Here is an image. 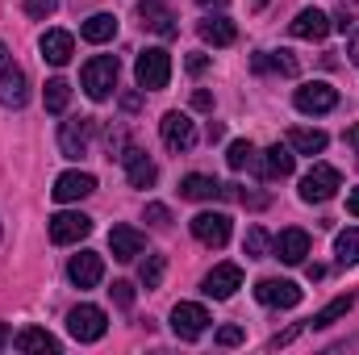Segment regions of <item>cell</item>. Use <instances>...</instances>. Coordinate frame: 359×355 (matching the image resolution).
<instances>
[{
  "mask_svg": "<svg viewBox=\"0 0 359 355\" xmlns=\"http://www.w3.org/2000/svg\"><path fill=\"white\" fill-rule=\"evenodd\" d=\"M117 72H121V63H117V55H96L84 63V72H80V84L88 92L92 100H109L113 88H117Z\"/></svg>",
  "mask_w": 359,
  "mask_h": 355,
  "instance_id": "1",
  "label": "cell"
},
{
  "mask_svg": "<svg viewBox=\"0 0 359 355\" xmlns=\"http://www.w3.org/2000/svg\"><path fill=\"white\" fill-rule=\"evenodd\" d=\"M134 80H138V88H151V92L168 88V80H172V55L159 51V46L142 51L138 63H134Z\"/></svg>",
  "mask_w": 359,
  "mask_h": 355,
  "instance_id": "2",
  "label": "cell"
},
{
  "mask_svg": "<svg viewBox=\"0 0 359 355\" xmlns=\"http://www.w3.org/2000/svg\"><path fill=\"white\" fill-rule=\"evenodd\" d=\"M339 188H343V176H339L330 163H313V168L301 176V201H305V205H322V201H330Z\"/></svg>",
  "mask_w": 359,
  "mask_h": 355,
  "instance_id": "3",
  "label": "cell"
},
{
  "mask_svg": "<svg viewBox=\"0 0 359 355\" xmlns=\"http://www.w3.org/2000/svg\"><path fill=\"white\" fill-rule=\"evenodd\" d=\"M29 100V84H25V72L13 63V55H8V46L0 42V105H8V109H21Z\"/></svg>",
  "mask_w": 359,
  "mask_h": 355,
  "instance_id": "4",
  "label": "cell"
},
{
  "mask_svg": "<svg viewBox=\"0 0 359 355\" xmlns=\"http://www.w3.org/2000/svg\"><path fill=\"white\" fill-rule=\"evenodd\" d=\"M67 330H72L76 343H96V339H104V330H109L104 309H100V305H76V309L67 314Z\"/></svg>",
  "mask_w": 359,
  "mask_h": 355,
  "instance_id": "5",
  "label": "cell"
},
{
  "mask_svg": "<svg viewBox=\"0 0 359 355\" xmlns=\"http://www.w3.org/2000/svg\"><path fill=\"white\" fill-rule=\"evenodd\" d=\"M92 134H96V117H72V121H63V130H59V151H63L67 159L88 155Z\"/></svg>",
  "mask_w": 359,
  "mask_h": 355,
  "instance_id": "6",
  "label": "cell"
},
{
  "mask_svg": "<svg viewBox=\"0 0 359 355\" xmlns=\"http://www.w3.org/2000/svg\"><path fill=\"white\" fill-rule=\"evenodd\" d=\"M159 134H163V147L168 151H188L192 142H196V126H192V117L188 113H163V121H159Z\"/></svg>",
  "mask_w": 359,
  "mask_h": 355,
  "instance_id": "7",
  "label": "cell"
},
{
  "mask_svg": "<svg viewBox=\"0 0 359 355\" xmlns=\"http://www.w3.org/2000/svg\"><path fill=\"white\" fill-rule=\"evenodd\" d=\"M205 326H209V309H205V305L180 301L176 309H172V330H176L180 339H201Z\"/></svg>",
  "mask_w": 359,
  "mask_h": 355,
  "instance_id": "8",
  "label": "cell"
},
{
  "mask_svg": "<svg viewBox=\"0 0 359 355\" xmlns=\"http://www.w3.org/2000/svg\"><path fill=\"white\" fill-rule=\"evenodd\" d=\"M92 234V217L88 213H55L50 217V243L67 247V243H80Z\"/></svg>",
  "mask_w": 359,
  "mask_h": 355,
  "instance_id": "9",
  "label": "cell"
},
{
  "mask_svg": "<svg viewBox=\"0 0 359 355\" xmlns=\"http://www.w3.org/2000/svg\"><path fill=\"white\" fill-rule=\"evenodd\" d=\"M205 297H213V301H226V297H234L238 288H243V267L238 264H217L209 276H205Z\"/></svg>",
  "mask_w": 359,
  "mask_h": 355,
  "instance_id": "10",
  "label": "cell"
},
{
  "mask_svg": "<svg viewBox=\"0 0 359 355\" xmlns=\"http://www.w3.org/2000/svg\"><path fill=\"white\" fill-rule=\"evenodd\" d=\"M138 21H142V29H151V34H159V38H176V13L168 8V4H159V0H142L138 4Z\"/></svg>",
  "mask_w": 359,
  "mask_h": 355,
  "instance_id": "11",
  "label": "cell"
},
{
  "mask_svg": "<svg viewBox=\"0 0 359 355\" xmlns=\"http://www.w3.org/2000/svg\"><path fill=\"white\" fill-rule=\"evenodd\" d=\"M255 297L264 305H276V309H292L301 301V288H297V280H276V276H268V280L255 284Z\"/></svg>",
  "mask_w": 359,
  "mask_h": 355,
  "instance_id": "12",
  "label": "cell"
},
{
  "mask_svg": "<svg viewBox=\"0 0 359 355\" xmlns=\"http://www.w3.org/2000/svg\"><path fill=\"white\" fill-rule=\"evenodd\" d=\"M292 105H297L301 113H313V117H318V113H330V109L339 105V92L330 88V84H322V80H318V84H305V88H297Z\"/></svg>",
  "mask_w": 359,
  "mask_h": 355,
  "instance_id": "13",
  "label": "cell"
},
{
  "mask_svg": "<svg viewBox=\"0 0 359 355\" xmlns=\"http://www.w3.org/2000/svg\"><path fill=\"white\" fill-rule=\"evenodd\" d=\"M330 25H334V21H330L322 8H301L288 29H292V38H301V42H322V38L330 34Z\"/></svg>",
  "mask_w": 359,
  "mask_h": 355,
  "instance_id": "14",
  "label": "cell"
},
{
  "mask_svg": "<svg viewBox=\"0 0 359 355\" xmlns=\"http://www.w3.org/2000/svg\"><path fill=\"white\" fill-rule=\"evenodd\" d=\"M67 276H72V284H76V288H96V284H100V276H104V260H100L96 251H80V255H72Z\"/></svg>",
  "mask_w": 359,
  "mask_h": 355,
  "instance_id": "15",
  "label": "cell"
},
{
  "mask_svg": "<svg viewBox=\"0 0 359 355\" xmlns=\"http://www.w3.org/2000/svg\"><path fill=\"white\" fill-rule=\"evenodd\" d=\"M192 234H196L205 247H226V239H230V217H226V213H196V217H192Z\"/></svg>",
  "mask_w": 359,
  "mask_h": 355,
  "instance_id": "16",
  "label": "cell"
},
{
  "mask_svg": "<svg viewBox=\"0 0 359 355\" xmlns=\"http://www.w3.org/2000/svg\"><path fill=\"white\" fill-rule=\"evenodd\" d=\"M109 251H113V260L130 264V260H138V255L147 251V239H142L134 226H113V230H109Z\"/></svg>",
  "mask_w": 359,
  "mask_h": 355,
  "instance_id": "17",
  "label": "cell"
},
{
  "mask_svg": "<svg viewBox=\"0 0 359 355\" xmlns=\"http://www.w3.org/2000/svg\"><path fill=\"white\" fill-rule=\"evenodd\" d=\"M292 163H297V159H292V147H280V142H276V147L264 151V159H255L251 172H259L264 180H284V176H292Z\"/></svg>",
  "mask_w": 359,
  "mask_h": 355,
  "instance_id": "18",
  "label": "cell"
},
{
  "mask_svg": "<svg viewBox=\"0 0 359 355\" xmlns=\"http://www.w3.org/2000/svg\"><path fill=\"white\" fill-rule=\"evenodd\" d=\"M55 201H84V196H92L96 192V176H88V172H63V176L55 180Z\"/></svg>",
  "mask_w": 359,
  "mask_h": 355,
  "instance_id": "19",
  "label": "cell"
},
{
  "mask_svg": "<svg viewBox=\"0 0 359 355\" xmlns=\"http://www.w3.org/2000/svg\"><path fill=\"white\" fill-rule=\"evenodd\" d=\"M38 46H42V59H46V63H55V67L72 63V55H76V38H72L67 29H46Z\"/></svg>",
  "mask_w": 359,
  "mask_h": 355,
  "instance_id": "20",
  "label": "cell"
},
{
  "mask_svg": "<svg viewBox=\"0 0 359 355\" xmlns=\"http://www.w3.org/2000/svg\"><path fill=\"white\" fill-rule=\"evenodd\" d=\"M121 163H126V176H130L134 188H151L155 176H159V168H155V163L147 159V151H138V147H126V151H121Z\"/></svg>",
  "mask_w": 359,
  "mask_h": 355,
  "instance_id": "21",
  "label": "cell"
},
{
  "mask_svg": "<svg viewBox=\"0 0 359 355\" xmlns=\"http://www.w3.org/2000/svg\"><path fill=\"white\" fill-rule=\"evenodd\" d=\"M305 255H309V234L305 230H284L276 239V260L280 264H301Z\"/></svg>",
  "mask_w": 359,
  "mask_h": 355,
  "instance_id": "22",
  "label": "cell"
},
{
  "mask_svg": "<svg viewBox=\"0 0 359 355\" xmlns=\"http://www.w3.org/2000/svg\"><path fill=\"white\" fill-rule=\"evenodd\" d=\"M196 34H201L209 46H230V42L238 38V29H234L230 17H205V21H196Z\"/></svg>",
  "mask_w": 359,
  "mask_h": 355,
  "instance_id": "23",
  "label": "cell"
},
{
  "mask_svg": "<svg viewBox=\"0 0 359 355\" xmlns=\"http://www.w3.org/2000/svg\"><path fill=\"white\" fill-rule=\"evenodd\" d=\"M222 192H226V188L213 176H184L180 180V196H184V201H213V196H222Z\"/></svg>",
  "mask_w": 359,
  "mask_h": 355,
  "instance_id": "24",
  "label": "cell"
},
{
  "mask_svg": "<svg viewBox=\"0 0 359 355\" xmlns=\"http://www.w3.org/2000/svg\"><path fill=\"white\" fill-rule=\"evenodd\" d=\"M113 34H117V17H113V13H92L88 21L80 25V38H84V42H96V46L109 42Z\"/></svg>",
  "mask_w": 359,
  "mask_h": 355,
  "instance_id": "25",
  "label": "cell"
},
{
  "mask_svg": "<svg viewBox=\"0 0 359 355\" xmlns=\"http://www.w3.org/2000/svg\"><path fill=\"white\" fill-rule=\"evenodd\" d=\"M326 134L322 130H288V147L297 151V155H322L326 151Z\"/></svg>",
  "mask_w": 359,
  "mask_h": 355,
  "instance_id": "26",
  "label": "cell"
},
{
  "mask_svg": "<svg viewBox=\"0 0 359 355\" xmlns=\"http://www.w3.org/2000/svg\"><path fill=\"white\" fill-rule=\"evenodd\" d=\"M351 305H355V297H351V293H347V297H334L326 309H318V314L309 318V326H313V330H326V326H334L339 318H347V314H351Z\"/></svg>",
  "mask_w": 359,
  "mask_h": 355,
  "instance_id": "27",
  "label": "cell"
},
{
  "mask_svg": "<svg viewBox=\"0 0 359 355\" xmlns=\"http://www.w3.org/2000/svg\"><path fill=\"white\" fill-rule=\"evenodd\" d=\"M255 72H280V76H297V59L288 51H259L255 55Z\"/></svg>",
  "mask_w": 359,
  "mask_h": 355,
  "instance_id": "28",
  "label": "cell"
},
{
  "mask_svg": "<svg viewBox=\"0 0 359 355\" xmlns=\"http://www.w3.org/2000/svg\"><path fill=\"white\" fill-rule=\"evenodd\" d=\"M13 343H17V351H59V339H55V335H46V330H38V326L21 330Z\"/></svg>",
  "mask_w": 359,
  "mask_h": 355,
  "instance_id": "29",
  "label": "cell"
},
{
  "mask_svg": "<svg viewBox=\"0 0 359 355\" xmlns=\"http://www.w3.org/2000/svg\"><path fill=\"white\" fill-rule=\"evenodd\" d=\"M255 159H259V155H255V147H251V142H230V151H226V163H230L234 172H251V168H255Z\"/></svg>",
  "mask_w": 359,
  "mask_h": 355,
  "instance_id": "30",
  "label": "cell"
},
{
  "mask_svg": "<svg viewBox=\"0 0 359 355\" xmlns=\"http://www.w3.org/2000/svg\"><path fill=\"white\" fill-rule=\"evenodd\" d=\"M334 255H339V264H359V230H343L339 239H334Z\"/></svg>",
  "mask_w": 359,
  "mask_h": 355,
  "instance_id": "31",
  "label": "cell"
},
{
  "mask_svg": "<svg viewBox=\"0 0 359 355\" xmlns=\"http://www.w3.org/2000/svg\"><path fill=\"white\" fill-rule=\"evenodd\" d=\"M67 100H72V84L67 80H50L46 84V113H63Z\"/></svg>",
  "mask_w": 359,
  "mask_h": 355,
  "instance_id": "32",
  "label": "cell"
},
{
  "mask_svg": "<svg viewBox=\"0 0 359 355\" xmlns=\"http://www.w3.org/2000/svg\"><path fill=\"white\" fill-rule=\"evenodd\" d=\"M243 251H247V260H264V255H268V234H264L259 226H251L247 239H243Z\"/></svg>",
  "mask_w": 359,
  "mask_h": 355,
  "instance_id": "33",
  "label": "cell"
},
{
  "mask_svg": "<svg viewBox=\"0 0 359 355\" xmlns=\"http://www.w3.org/2000/svg\"><path fill=\"white\" fill-rule=\"evenodd\" d=\"M163 255H147V260H142V267H138V276H142V284H147V288H159V280H163Z\"/></svg>",
  "mask_w": 359,
  "mask_h": 355,
  "instance_id": "34",
  "label": "cell"
},
{
  "mask_svg": "<svg viewBox=\"0 0 359 355\" xmlns=\"http://www.w3.org/2000/svg\"><path fill=\"white\" fill-rule=\"evenodd\" d=\"M55 8H59V0H25V13H29L34 21H46Z\"/></svg>",
  "mask_w": 359,
  "mask_h": 355,
  "instance_id": "35",
  "label": "cell"
},
{
  "mask_svg": "<svg viewBox=\"0 0 359 355\" xmlns=\"http://www.w3.org/2000/svg\"><path fill=\"white\" fill-rule=\"evenodd\" d=\"M147 222H151V226H172V209L159 205V201H151V205H147Z\"/></svg>",
  "mask_w": 359,
  "mask_h": 355,
  "instance_id": "36",
  "label": "cell"
},
{
  "mask_svg": "<svg viewBox=\"0 0 359 355\" xmlns=\"http://www.w3.org/2000/svg\"><path fill=\"white\" fill-rule=\"evenodd\" d=\"M109 293H113V301H117L121 309H130V305H134V284H126V280H117V284H113Z\"/></svg>",
  "mask_w": 359,
  "mask_h": 355,
  "instance_id": "37",
  "label": "cell"
},
{
  "mask_svg": "<svg viewBox=\"0 0 359 355\" xmlns=\"http://www.w3.org/2000/svg\"><path fill=\"white\" fill-rule=\"evenodd\" d=\"M243 339H247L243 326H222V330H217V343H222V347H238Z\"/></svg>",
  "mask_w": 359,
  "mask_h": 355,
  "instance_id": "38",
  "label": "cell"
},
{
  "mask_svg": "<svg viewBox=\"0 0 359 355\" xmlns=\"http://www.w3.org/2000/svg\"><path fill=\"white\" fill-rule=\"evenodd\" d=\"M121 109L126 113H138L142 109V92H121Z\"/></svg>",
  "mask_w": 359,
  "mask_h": 355,
  "instance_id": "39",
  "label": "cell"
},
{
  "mask_svg": "<svg viewBox=\"0 0 359 355\" xmlns=\"http://www.w3.org/2000/svg\"><path fill=\"white\" fill-rule=\"evenodd\" d=\"M192 109L209 113V109H213V96H209V92H192Z\"/></svg>",
  "mask_w": 359,
  "mask_h": 355,
  "instance_id": "40",
  "label": "cell"
},
{
  "mask_svg": "<svg viewBox=\"0 0 359 355\" xmlns=\"http://www.w3.org/2000/svg\"><path fill=\"white\" fill-rule=\"evenodd\" d=\"M205 67H209V59H205V55H188V72H192V76H201Z\"/></svg>",
  "mask_w": 359,
  "mask_h": 355,
  "instance_id": "41",
  "label": "cell"
},
{
  "mask_svg": "<svg viewBox=\"0 0 359 355\" xmlns=\"http://www.w3.org/2000/svg\"><path fill=\"white\" fill-rule=\"evenodd\" d=\"M297 335H301V326H292V330H284V335H276V339H271V347H284V343H292Z\"/></svg>",
  "mask_w": 359,
  "mask_h": 355,
  "instance_id": "42",
  "label": "cell"
},
{
  "mask_svg": "<svg viewBox=\"0 0 359 355\" xmlns=\"http://www.w3.org/2000/svg\"><path fill=\"white\" fill-rule=\"evenodd\" d=\"M347 213H351V217H359V188H351V192H347Z\"/></svg>",
  "mask_w": 359,
  "mask_h": 355,
  "instance_id": "43",
  "label": "cell"
},
{
  "mask_svg": "<svg viewBox=\"0 0 359 355\" xmlns=\"http://www.w3.org/2000/svg\"><path fill=\"white\" fill-rule=\"evenodd\" d=\"M222 134H226V130H222V121H209V142H217Z\"/></svg>",
  "mask_w": 359,
  "mask_h": 355,
  "instance_id": "44",
  "label": "cell"
},
{
  "mask_svg": "<svg viewBox=\"0 0 359 355\" xmlns=\"http://www.w3.org/2000/svg\"><path fill=\"white\" fill-rule=\"evenodd\" d=\"M351 63H355V67H359V29H355V34H351Z\"/></svg>",
  "mask_w": 359,
  "mask_h": 355,
  "instance_id": "45",
  "label": "cell"
},
{
  "mask_svg": "<svg viewBox=\"0 0 359 355\" xmlns=\"http://www.w3.org/2000/svg\"><path fill=\"white\" fill-rule=\"evenodd\" d=\"M347 147H355V151H359V126H351V130H347Z\"/></svg>",
  "mask_w": 359,
  "mask_h": 355,
  "instance_id": "46",
  "label": "cell"
},
{
  "mask_svg": "<svg viewBox=\"0 0 359 355\" xmlns=\"http://www.w3.org/2000/svg\"><path fill=\"white\" fill-rule=\"evenodd\" d=\"M196 4H205V8H226L230 0H196Z\"/></svg>",
  "mask_w": 359,
  "mask_h": 355,
  "instance_id": "47",
  "label": "cell"
},
{
  "mask_svg": "<svg viewBox=\"0 0 359 355\" xmlns=\"http://www.w3.org/2000/svg\"><path fill=\"white\" fill-rule=\"evenodd\" d=\"M4 339H8V330H4V326H0V347H4Z\"/></svg>",
  "mask_w": 359,
  "mask_h": 355,
  "instance_id": "48",
  "label": "cell"
},
{
  "mask_svg": "<svg viewBox=\"0 0 359 355\" xmlns=\"http://www.w3.org/2000/svg\"><path fill=\"white\" fill-rule=\"evenodd\" d=\"M264 4H268V0H255V8H264Z\"/></svg>",
  "mask_w": 359,
  "mask_h": 355,
  "instance_id": "49",
  "label": "cell"
}]
</instances>
